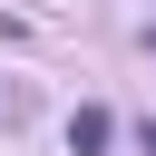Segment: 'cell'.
<instances>
[{"label":"cell","instance_id":"2","mask_svg":"<svg viewBox=\"0 0 156 156\" xmlns=\"http://www.w3.org/2000/svg\"><path fill=\"white\" fill-rule=\"evenodd\" d=\"M136 146H146V156H156V117H146V127H136Z\"/></svg>","mask_w":156,"mask_h":156},{"label":"cell","instance_id":"1","mask_svg":"<svg viewBox=\"0 0 156 156\" xmlns=\"http://www.w3.org/2000/svg\"><path fill=\"white\" fill-rule=\"evenodd\" d=\"M107 136H117V117H107V107H78V117H68V156H98Z\"/></svg>","mask_w":156,"mask_h":156}]
</instances>
